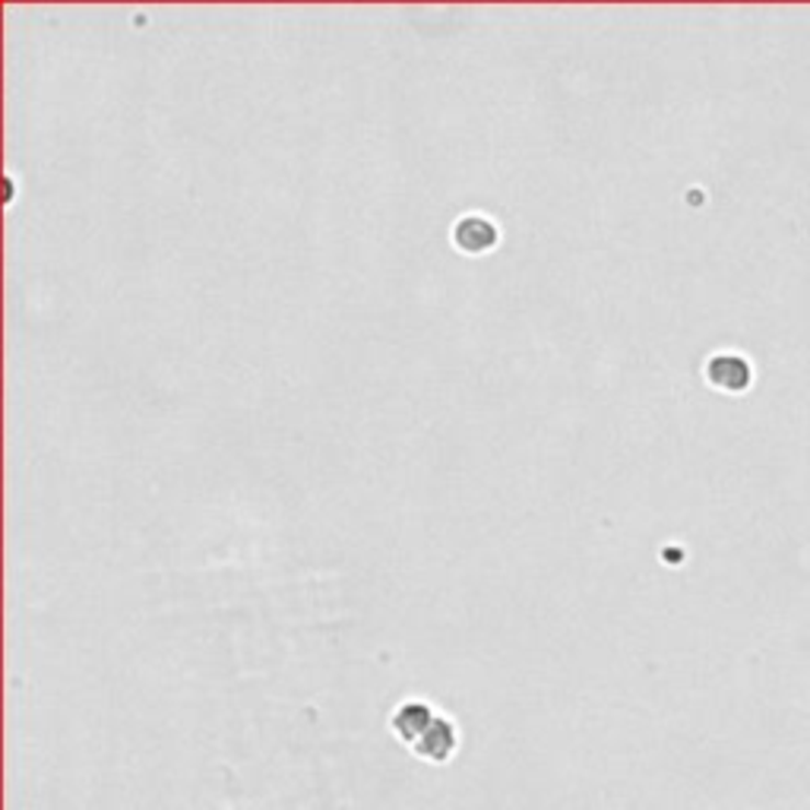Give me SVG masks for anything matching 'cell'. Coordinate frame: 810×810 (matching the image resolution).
<instances>
[{
  "instance_id": "4",
  "label": "cell",
  "mask_w": 810,
  "mask_h": 810,
  "mask_svg": "<svg viewBox=\"0 0 810 810\" xmlns=\"http://www.w3.org/2000/svg\"><path fill=\"white\" fill-rule=\"evenodd\" d=\"M434 719H437V712H434L431 703H424V699H406V703H399V706L392 709L390 716L392 738L412 751V744L427 731V726H431Z\"/></svg>"
},
{
  "instance_id": "1",
  "label": "cell",
  "mask_w": 810,
  "mask_h": 810,
  "mask_svg": "<svg viewBox=\"0 0 810 810\" xmlns=\"http://www.w3.org/2000/svg\"><path fill=\"white\" fill-rule=\"evenodd\" d=\"M703 380L712 390L738 396V392L751 390L754 367H751V362L741 352H716V355H709L706 364H703Z\"/></svg>"
},
{
  "instance_id": "3",
  "label": "cell",
  "mask_w": 810,
  "mask_h": 810,
  "mask_svg": "<svg viewBox=\"0 0 810 810\" xmlns=\"http://www.w3.org/2000/svg\"><path fill=\"white\" fill-rule=\"evenodd\" d=\"M456 748H459V731H456V726L449 722L447 716L437 712V719H434V722L427 726V731L412 744V754L419 756L421 763H437V766H444V763H449V756L456 754Z\"/></svg>"
},
{
  "instance_id": "2",
  "label": "cell",
  "mask_w": 810,
  "mask_h": 810,
  "mask_svg": "<svg viewBox=\"0 0 810 810\" xmlns=\"http://www.w3.org/2000/svg\"><path fill=\"white\" fill-rule=\"evenodd\" d=\"M449 241L453 248L466 256H484L498 248L501 241V228L491 216H481V213H466L459 216L453 228H449Z\"/></svg>"
}]
</instances>
